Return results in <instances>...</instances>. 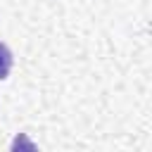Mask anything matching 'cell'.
Returning a JSON list of instances; mask_svg holds the SVG:
<instances>
[{"label": "cell", "instance_id": "6da1fadb", "mask_svg": "<svg viewBox=\"0 0 152 152\" xmlns=\"http://www.w3.org/2000/svg\"><path fill=\"white\" fill-rule=\"evenodd\" d=\"M12 52L5 43H0V81H5L10 76V69H12Z\"/></svg>", "mask_w": 152, "mask_h": 152}]
</instances>
